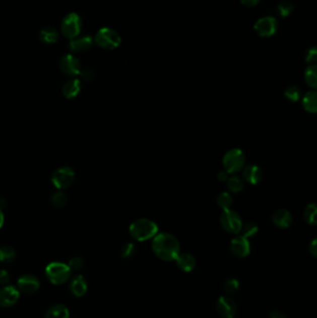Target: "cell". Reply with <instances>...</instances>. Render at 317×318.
I'll return each mask as SVG.
<instances>
[{
    "label": "cell",
    "instance_id": "cell-1",
    "mask_svg": "<svg viewBox=\"0 0 317 318\" xmlns=\"http://www.w3.org/2000/svg\"><path fill=\"white\" fill-rule=\"evenodd\" d=\"M152 248L156 257L165 262L175 261L180 252L179 241L168 233L156 234L154 236Z\"/></svg>",
    "mask_w": 317,
    "mask_h": 318
},
{
    "label": "cell",
    "instance_id": "cell-2",
    "mask_svg": "<svg viewBox=\"0 0 317 318\" xmlns=\"http://www.w3.org/2000/svg\"><path fill=\"white\" fill-rule=\"evenodd\" d=\"M158 231L156 222L146 218H140L132 222L130 226V234L137 241L148 240L154 237Z\"/></svg>",
    "mask_w": 317,
    "mask_h": 318
},
{
    "label": "cell",
    "instance_id": "cell-3",
    "mask_svg": "<svg viewBox=\"0 0 317 318\" xmlns=\"http://www.w3.org/2000/svg\"><path fill=\"white\" fill-rule=\"evenodd\" d=\"M245 156L244 152L239 148H233L227 151L222 158V165L228 173H236L245 165Z\"/></svg>",
    "mask_w": 317,
    "mask_h": 318
},
{
    "label": "cell",
    "instance_id": "cell-4",
    "mask_svg": "<svg viewBox=\"0 0 317 318\" xmlns=\"http://www.w3.org/2000/svg\"><path fill=\"white\" fill-rule=\"evenodd\" d=\"M46 276L54 285L65 284L71 276V269L66 264L51 263L46 268Z\"/></svg>",
    "mask_w": 317,
    "mask_h": 318
},
{
    "label": "cell",
    "instance_id": "cell-5",
    "mask_svg": "<svg viewBox=\"0 0 317 318\" xmlns=\"http://www.w3.org/2000/svg\"><path fill=\"white\" fill-rule=\"evenodd\" d=\"M220 222L222 229L230 234H239L243 227V222L239 214L231 209L222 211Z\"/></svg>",
    "mask_w": 317,
    "mask_h": 318
},
{
    "label": "cell",
    "instance_id": "cell-6",
    "mask_svg": "<svg viewBox=\"0 0 317 318\" xmlns=\"http://www.w3.org/2000/svg\"><path fill=\"white\" fill-rule=\"evenodd\" d=\"M95 42L98 46L105 49L116 48L121 43V37L116 31L104 27L96 34Z\"/></svg>",
    "mask_w": 317,
    "mask_h": 318
},
{
    "label": "cell",
    "instance_id": "cell-7",
    "mask_svg": "<svg viewBox=\"0 0 317 318\" xmlns=\"http://www.w3.org/2000/svg\"><path fill=\"white\" fill-rule=\"evenodd\" d=\"M82 27V21L77 13H69L62 20L60 24V31L66 38H76L80 34Z\"/></svg>",
    "mask_w": 317,
    "mask_h": 318
},
{
    "label": "cell",
    "instance_id": "cell-8",
    "mask_svg": "<svg viewBox=\"0 0 317 318\" xmlns=\"http://www.w3.org/2000/svg\"><path fill=\"white\" fill-rule=\"evenodd\" d=\"M278 24L277 21L273 16H266L259 19L256 24H254V29L258 35L262 37L273 36L277 30Z\"/></svg>",
    "mask_w": 317,
    "mask_h": 318
},
{
    "label": "cell",
    "instance_id": "cell-9",
    "mask_svg": "<svg viewBox=\"0 0 317 318\" xmlns=\"http://www.w3.org/2000/svg\"><path fill=\"white\" fill-rule=\"evenodd\" d=\"M74 179L75 173L72 168L62 167L54 172L52 181L58 189H66L72 184Z\"/></svg>",
    "mask_w": 317,
    "mask_h": 318
},
{
    "label": "cell",
    "instance_id": "cell-10",
    "mask_svg": "<svg viewBox=\"0 0 317 318\" xmlns=\"http://www.w3.org/2000/svg\"><path fill=\"white\" fill-rule=\"evenodd\" d=\"M216 309L222 318H233L236 314V304L233 299L227 296H222L218 299Z\"/></svg>",
    "mask_w": 317,
    "mask_h": 318
},
{
    "label": "cell",
    "instance_id": "cell-11",
    "mask_svg": "<svg viewBox=\"0 0 317 318\" xmlns=\"http://www.w3.org/2000/svg\"><path fill=\"white\" fill-rule=\"evenodd\" d=\"M230 247L233 255H235L238 258L247 257L251 250L250 243L244 235H238L234 237L231 242Z\"/></svg>",
    "mask_w": 317,
    "mask_h": 318
},
{
    "label": "cell",
    "instance_id": "cell-12",
    "mask_svg": "<svg viewBox=\"0 0 317 318\" xmlns=\"http://www.w3.org/2000/svg\"><path fill=\"white\" fill-rule=\"evenodd\" d=\"M60 70L67 76L74 77L79 75L81 71V65L78 58L73 55H66L61 58L60 62Z\"/></svg>",
    "mask_w": 317,
    "mask_h": 318
},
{
    "label": "cell",
    "instance_id": "cell-13",
    "mask_svg": "<svg viewBox=\"0 0 317 318\" xmlns=\"http://www.w3.org/2000/svg\"><path fill=\"white\" fill-rule=\"evenodd\" d=\"M20 297L18 289L13 286H6L0 289V306L4 308L12 307L17 302Z\"/></svg>",
    "mask_w": 317,
    "mask_h": 318
},
{
    "label": "cell",
    "instance_id": "cell-14",
    "mask_svg": "<svg viewBox=\"0 0 317 318\" xmlns=\"http://www.w3.org/2000/svg\"><path fill=\"white\" fill-rule=\"evenodd\" d=\"M18 287L24 293L31 294L37 291V289L40 287V284L36 276L24 275L19 278Z\"/></svg>",
    "mask_w": 317,
    "mask_h": 318
},
{
    "label": "cell",
    "instance_id": "cell-15",
    "mask_svg": "<svg viewBox=\"0 0 317 318\" xmlns=\"http://www.w3.org/2000/svg\"><path fill=\"white\" fill-rule=\"evenodd\" d=\"M263 177H264V173H263L262 168L255 164L247 165L243 170L244 180L253 185L261 182V180H263Z\"/></svg>",
    "mask_w": 317,
    "mask_h": 318
},
{
    "label": "cell",
    "instance_id": "cell-16",
    "mask_svg": "<svg viewBox=\"0 0 317 318\" xmlns=\"http://www.w3.org/2000/svg\"><path fill=\"white\" fill-rule=\"evenodd\" d=\"M272 221L276 227L278 228H287L292 223V215L287 210L279 209L275 210L272 216Z\"/></svg>",
    "mask_w": 317,
    "mask_h": 318
},
{
    "label": "cell",
    "instance_id": "cell-17",
    "mask_svg": "<svg viewBox=\"0 0 317 318\" xmlns=\"http://www.w3.org/2000/svg\"><path fill=\"white\" fill-rule=\"evenodd\" d=\"M175 261H176V264H177V266L179 267V269L185 272V273H189V272L194 270L196 267V264H197V261H196L195 257L188 252H180Z\"/></svg>",
    "mask_w": 317,
    "mask_h": 318
},
{
    "label": "cell",
    "instance_id": "cell-18",
    "mask_svg": "<svg viewBox=\"0 0 317 318\" xmlns=\"http://www.w3.org/2000/svg\"><path fill=\"white\" fill-rule=\"evenodd\" d=\"M93 39L90 36H81L73 38L69 44V48L75 52H80L83 50H87L92 46Z\"/></svg>",
    "mask_w": 317,
    "mask_h": 318
},
{
    "label": "cell",
    "instance_id": "cell-19",
    "mask_svg": "<svg viewBox=\"0 0 317 318\" xmlns=\"http://www.w3.org/2000/svg\"><path fill=\"white\" fill-rule=\"evenodd\" d=\"M70 289L73 294L77 297H82L87 292L88 285L82 276H76L70 283Z\"/></svg>",
    "mask_w": 317,
    "mask_h": 318
},
{
    "label": "cell",
    "instance_id": "cell-20",
    "mask_svg": "<svg viewBox=\"0 0 317 318\" xmlns=\"http://www.w3.org/2000/svg\"><path fill=\"white\" fill-rule=\"evenodd\" d=\"M81 90V83L78 79H71L66 82L62 89V93L67 99H73L78 95Z\"/></svg>",
    "mask_w": 317,
    "mask_h": 318
},
{
    "label": "cell",
    "instance_id": "cell-21",
    "mask_svg": "<svg viewBox=\"0 0 317 318\" xmlns=\"http://www.w3.org/2000/svg\"><path fill=\"white\" fill-rule=\"evenodd\" d=\"M316 91L315 90H311L308 91L304 96L302 97V106L304 110L309 113H316L317 103H316Z\"/></svg>",
    "mask_w": 317,
    "mask_h": 318
},
{
    "label": "cell",
    "instance_id": "cell-22",
    "mask_svg": "<svg viewBox=\"0 0 317 318\" xmlns=\"http://www.w3.org/2000/svg\"><path fill=\"white\" fill-rule=\"evenodd\" d=\"M39 38L43 43L52 45L59 40V33L52 27H46L40 32Z\"/></svg>",
    "mask_w": 317,
    "mask_h": 318
},
{
    "label": "cell",
    "instance_id": "cell-23",
    "mask_svg": "<svg viewBox=\"0 0 317 318\" xmlns=\"http://www.w3.org/2000/svg\"><path fill=\"white\" fill-rule=\"evenodd\" d=\"M69 310L64 304H56L50 307L46 313V318H69Z\"/></svg>",
    "mask_w": 317,
    "mask_h": 318
},
{
    "label": "cell",
    "instance_id": "cell-24",
    "mask_svg": "<svg viewBox=\"0 0 317 318\" xmlns=\"http://www.w3.org/2000/svg\"><path fill=\"white\" fill-rule=\"evenodd\" d=\"M316 71V66L311 65L306 69L305 75H304L306 83L312 89H315L317 86Z\"/></svg>",
    "mask_w": 317,
    "mask_h": 318
},
{
    "label": "cell",
    "instance_id": "cell-25",
    "mask_svg": "<svg viewBox=\"0 0 317 318\" xmlns=\"http://www.w3.org/2000/svg\"><path fill=\"white\" fill-rule=\"evenodd\" d=\"M316 205L314 203L308 205L304 210V213H303L305 222L308 224L315 225L316 224Z\"/></svg>",
    "mask_w": 317,
    "mask_h": 318
},
{
    "label": "cell",
    "instance_id": "cell-26",
    "mask_svg": "<svg viewBox=\"0 0 317 318\" xmlns=\"http://www.w3.org/2000/svg\"><path fill=\"white\" fill-rule=\"evenodd\" d=\"M16 257V252L12 246H5L0 247V262L9 264Z\"/></svg>",
    "mask_w": 317,
    "mask_h": 318
},
{
    "label": "cell",
    "instance_id": "cell-27",
    "mask_svg": "<svg viewBox=\"0 0 317 318\" xmlns=\"http://www.w3.org/2000/svg\"><path fill=\"white\" fill-rule=\"evenodd\" d=\"M229 190L233 193H239L244 188V181L238 176H231L227 180Z\"/></svg>",
    "mask_w": 317,
    "mask_h": 318
},
{
    "label": "cell",
    "instance_id": "cell-28",
    "mask_svg": "<svg viewBox=\"0 0 317 318\" xmlns=\"http://www.w3.org/2000/svg\"><path fill=\"white\" fill-rule=\"evenodd\" d=\"M233 198L227 192H222L217 198V204L223 210H229L233 205Z\"/></svg>",
    "mask_w": 317,
    "mask_h": 318
},
{
    "label": "cell",
    "instance_id": "cell-29",
    "mask_svg": "<svg viewBox=\"0 0 317 318\" xmlns=\"http://www.w3.org/2000/svg\"><path fill=\"white\" fill-rule=\"evenodd\" d=\"M294 6L293 4L290 2V1H287V0H284L280 2L277 6V13L281 16V17H287L288 15L291 14V12H293Z\"/></svg>",
    "mask_w": 317,
    "mask_h": 318
},
{
    "label": "cell",
    "instance_id": "cell-30",
    "mask_svg": "<svg viewBox=\"0 0 317 318\" xmlns=\"http://www.w3.org/2000/svg\"><path fill=\"white\" fill-rule=\"evenodd\" d=\"M301 91L296 86H290L285 90V96L290 102H298L301 98Z\"/></svg>",
    "mask_w": 317,
    "mask_h": 318
},
{
    "label": "cell",
    "instance_id": "cell-31",
    "mask_svg": "<svg viewBox=\"0 0 317 318\" xmlns=\"http://www.w3.org/2000/svg\"><path fill=\"white\" fill-rule=\"evenodd\" d=\"M239 288V281L235 278H229L223 284V289L228 294L235 293Z\"/></svg>",
    "mask_w": 317,
    "mask_h": 318
},
{
    "label": "cell",
    "instance_id": "cell-32",
    "mask_svg": "<svg viewBox=\"0 0 317 318\" xmlns=\"http://www.w3.org/2000/svg\"><path fill=\"white\" fill-rule=\"evenodd\" d=\"M243 231V235L248 238V237H253L254 235H256L259 232V227L255 222H247L245 225H243L242 230Z\"/></svg>",
    "mask_w": 317,
    "mask_h": 318
},
{
    "label": "cell",
    "instance_id": "cell-33",
    "mask_svg": "<svg viewBox=\"0 0 317 318\" xmlns=\"http://www.w3.org/2000/svg\"><path fill=\"white\" fill-rule=\"evenodd\" d=\"M136 254V246L133 243H126L121 248V257L123 259H132Z\"/></svg>",
    "mask_w": 317,
    "mask_h": 318
},
{
    "label": "cell",
    "instance_id": "cell-34",
    "mask_svg": "<svg viewBox=\"0 0 317 318\" xmlns=\"http://www.w3.org/2000/svg\"><path fill=\"white\" fill-rule=\"evenodd\" d=\"M51 202L54 207L56 208H62L65 207L67 202V198L66 194L62 192H56L51 198Z\"/></svg>",
    "mask_w": 317,
    "mask_h": 318
},
{
    "label": "cell",
    "instance_id": "cell-35",
    "mask_svg": "<svg viewBox=\"0 0 317 318\" xmlns=\"http://www.w3.org/2000/svg\"><path fill=\"white\" fill-rule=\"evenodd\" d=\"M84 265V261L83 259L80 257H75L70 260L68 266L70 267L71 270H80Z\"/></svg>",
    "mask_w": 317,
    "mask_h": 318
},
{
    "label": "cell",
    "instance_id": "cell-36",
    "mask_svg": "<svg viewBox=\"0 0 317 318\" xmlns=\"http://www.w3.org/2000/svg\"><path fill=\"white\" fill-rule=\"evenodd\" d=\"M79 76L85 81L90 82L95 78V73L93 72V70H91L90 68H85V69H81V71L79 73Z\"/></svg>",
    "mask_w": 317,
    "mask_h": 318
},
{
    "label": "cell",
    "instance_id": "cell-37",
    "mask_svg": "<svg viewBox=\"0 0 317 318\" xmlns=\"http://www.w3.org/2000/svg\"><path fill=\"white\" fill-rule=\"evenodd\" d=\"M316 48H314V47L309 48V49H308V51H307V53H306L305 55L306 61H307L308 63H311V65H313V63H315V62H316Z\"/></svg>",
    "mask_w": 317,
    "mask_h": 318
},
{
    "label": "cell",
    "instance_id": "cell-38",
    "mask_svg": "<svg viewBox=\"0 0 317 318\" xmlns=\"http://www.w3.org/2000/svg\"><path fill=\"white\" fill-rule=\"evenodd\" d=\"M10 281V276L8 272L5 270H0V284L5 285Z\"/></svg>",
    "mask_w": 317,
    "mask_h": 318
},
{
    "label": "cell",
    "instance_id": "cell-39",
    "mask_svg": "<svg viewBox=\"0 0 317 318\" xmlns=\"http://www.w3.org/2000/svg\"><path fill=\"white\" fill-rule=\"evenodd\" d=\"M229 177H230V173H228L225 169L220 171L218 173V180H220V181H227Z\"/></svg>",
    "mask_w": 317,
    "mask_h": 318
},
{
    "label": "cell",
    "instance_id": "cell-40",
    "mask_svg": "<svg viewBox=\"0 0 317 318\" xmlns=\"http://www.w3.org/2000/svg\"><path fill=\"white\" fill-rule=\"evenodd\" d=\"M309 251L311 253L313 257H316L317 248H316V239H313L311 241L310 246H309Z\"/></svg>",
    "mask_w": 317,
    "mask_h": 318
},
{
    "label": "cell",
    "instance_id": "cell-41",
    "mask_svg": "<svg viewBox=\"0 0 317 318\" xmlns=\"http://www.w3.org/2000/svg\"><path fill=\"white\" fill-rule=\"evenodd\" d=\"M241 3L245 7H255L261 0H240Z\"/></svg>",
    "mask_w": 317,
    "mask_h": 318
},
{
    "label": "cell",
    "instance_id": "cell-42",
    "mask_svg": "<svg viewBox=\"0 0 317 318\" xmlns=\"http://www.w3.org/2000/svg\"><path fill=\"white\" fill-rule=\"evenodd\" d=\"M269 318H287V315L281 311H273L270 313Z\"/></svg>",
    "mask_w": 317,
    "mask_h": 318
},
{
    "label": "cell",
    "instance_id": "cell-43",
    "mask_svg": "<svg viewBox=\"0 0 317 318\" xmlns=\"http://www.w3.org/2000/svg\"><path fill=\"white\" fill-rule=\"evenodd\" d=\"M3 223H4V214L2 212V210L0 209V228L2 227Z\"/></svg>",
    "mask_w": 317,
    "mask_h": 318
}]
</instances>
